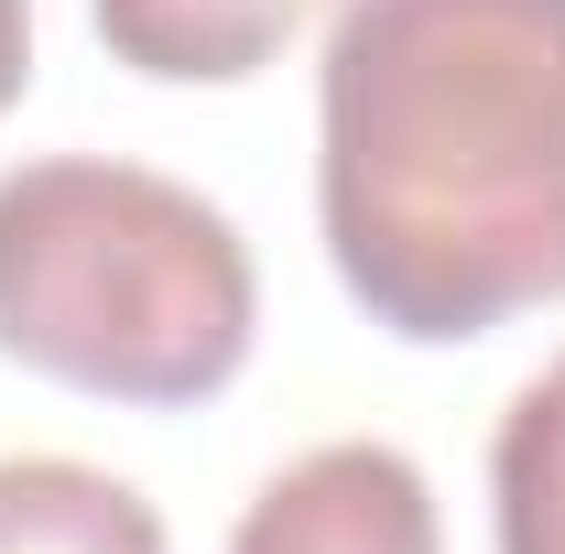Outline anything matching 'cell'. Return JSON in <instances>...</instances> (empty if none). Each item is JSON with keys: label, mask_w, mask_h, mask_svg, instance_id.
I'll return each instance as SVG.
<instances>
[{"label": "cell", "mask_w": 565, "mask_h": 554, "mask_svg": "<svg viewBox=\"0 0 565 554\" xmlns=\"http://www.w3.org/2000/svg\"><path fill=\"white\" fill-rule=\"evenodd\" d=\"M316 217L370 327L490 338L565 294V0H349L316 66Z\"/></svg>", "instance_id": "6da1fadb"}, {"label": "cell", "mask_w": 565, "mask_h": 554, "mask_svg": "<svg viewBox=\"0 0 565 554\" xmlns=\"http://www.w3.org/2000/svg\"><path fill=\"white\" fill-rule=\"evenodd\" d=\"M262 283L239 228L109 152H55L0 174V359L87 403H207L239 381Z\"/></svg>", "instance_id": "7a4b0ae2"}, {"label": "cell", "mask_w": 565, "mask_h": 554, "mask_svg": "<svg viewBox=\"0 0 565 554\" xmlns=\"http://www.w3.org/2000/svg\"><path fill=\"white\" fill-rule=\"evenodd\" d=\"M228 554H446L435 489L403 446H316L239 511Z\"/></svg>", "instance_id": "3957f363"}, {"label": "cell", "mask_w": 565, "mask_h": 554, "mask_svg": "<svg viewBox=\"0 0 565 554\" xmlns=\"http://www.w3.org/2000/svg\"><path fill=\"white\" fill-rule=\"evenodd\" d=\"M87 11H98V44L131 76L228 87V76H262L327 0H87Z\"/></svg>", "instance_id": "277c9868"}, {"label": "cell", "mask_w": 565, "mask_h": 554, "mask_svg": "<svg viewBox=\"0 0 565 554\" xmlns=\"http://www.w3.org/2000/svg\"><path fill=\"white\" fill-rule=\"evenodd\" d=\"M0 554H163V522L87 457H0Z\"/></svg>", "instance_id": "5b68a950"}, {"label": "cell", "mask_w": 565, "mask_h": 554, "mask_svg": "<svg viewBox=\"0 0 565 554\" xmlns=\"http://www.w3.org/2000/svg\"><path fill=\"white\" fill-rule=\"evenodd\" d=\"M490 533L500 554H565V359L511 392L490 435Z\"/></svg>", "instance_id": "8992f818"}, {"label": "cell", "mask_w": 565, "mask_h": 554, "mask_svg": "<svg viewBox=\"0 0 565 554\" xmlns=\"http://www.w3.org/2000/svg\"><path fill=\"white\" fill-rule=\"evenodd\" d=\"M22 76H33V0H0V109L22 98Z\"/></svg>", "instance_id": "52a82bcc"}]
</instances>
